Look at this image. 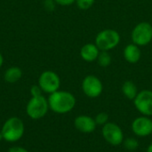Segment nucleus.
Here are the masks:
<instances>
[{
    "instance_id": "f257e3e1",
    "label": "nucleus",
    "mask_w": 152,
    "mask_h": 152,
    "mask_svg": "<svg viewBox=\"0 0 152 152\" xmlns=\"http://www.w3.org/2000/svg\"><path fill=\"white\" fill-rule=\"evenodd\" d=\"M49 109L57 114H66L70 112L76 105L75 96L67 91L58 90L51 94L48 97Z\"/></svg>"
},
{
    "instance_id": "f03ea898",
    "label": "nucleus",
    "mask_w": 152,
    "mask_h": 152,
    "mask_svg": "<svg viewBox=\"0 0 152 152\" xmlns=\"http://www.w3.org/2000/svg\"><path fill=\"white\" fill-rule=\"evenodd\" d=\"M24 131V123L18 117H11L6 119L1 128L4 140L8 142H18L23 136Z\"/></svg>"
},
{
    "instance_id": "7ed1b4c3",
    "label": "nucleus",
    "mask_w": 152,
    "mask_h": 152,
    "mask_svg": "<svg viewBox=\"0 0 152 152\" xmlns=\"http://www.w3.org/2000/svg\"><path fill=\"white\" fill-rule=\"evenodd\" d=\"M120 39V35L117 30L113 28H105L96 35L94 44L100 51L110 52L119 45Z\"/></svg>"
},
{
    "instance_id": "20e7f679",
    "label": "nucleus",
    "mask_w": 152,
    "mask_h": 152,
    "mask_svg": "<svg viewBox=\"0 0 152 152\" xmlns=\"http://www.w3.org/2000/svg\"><path fill=\"white\" fill-rule=\"evenodd\" d=\"M48 110V100L43 95L31 97L26 106L27 115L34 120H37L44 118L46 115Z\"/></svg>"
},
{
    "instance_id": "39448f33",
    "label": "nucleus",
    "mask_w": 152,
    "mask_h": 152,
    "mask_svg": "<svg viewBox=\"0 0 152 152\" xmlns=\"http://www.w3.org/2000/svg\"><path fill=\"white\" fill-rule=\"evenodd\" d=\"M131 39L138 46H145L152 41V25L148 21H141L131 32Z\"/></svg>"
},
{
    "instance_id": "423d86ee",
    "label": "nucleus",
    "mask_w": 152,
    "mask_h": 152,
    "mask_svg": "<svg viewBox=\"0 0 152 152\" xmlns=\"http://www.w3.org/2000/svg\"><path fill=\"white\" fill-rule=\"evenodd\" d=\"M38 86L44 93L51 94L60 89V77L54 71L45 70L42 72L38 77Z\"/></svg>"
},
{
    "instance_id": "0eeeda50",
    "label": "nucleus",
    "mask_w": 152,
    "mask_h": 152,
    "mask_svg": "<svg viewBox=\"0 0 152 152\" xmlns=\"http://www.w3.org/2000/svg\"><path fill=\"white\" fill-rule=\"evenodd\" d=\"M81 86L83 93L89 98H97L103 91L102 82L94 75H88L85 77Z\"/></svg>"
},
{
    "instance_id": "6e6552de",
    "label": "nucleus",
    "mask_w": 152,
    "mask_h": 152,
    "mask_svg": "<svg viewBox=\"0 0 152 152\" xmlns=\"http://www.w3.org/2000/svg\"><path fill=\"white\" fill-rule=\"evenodd\" d=\"M102 136L108 143L113 146H118L124 142L122 129L112 122H108L102 126Z\"/></svg>"
},
{
    "instance_id": "1a4fd4ad",
    "label": "nucleus",
    "mask_w": 152,
    "mask_h": 152,
    "mask_svg": "<svg viewBox=\"0 0 152 152\" xmlns=\"http://www.w3.org/2000/svg\"><path fill=\"white\" fill-rule=\"evenodd\" d=\"M136 110L146 117L152 116V91L142 90L134 100Z\"/></svg>"
},
{
    "instance_id": "9d476101",
    "label": "nucleus",
    "mask_w": 152,
    "mask_h": 152,
    "mask_svg": "<svg viewBox=\"0 0 152 152\" xmlns=\"http://www.w3.org/2000/svg\"><path fill=\"white\" fill-rule=\"evenodd\" d=\"M132 130L139 137H145L152 134V119L142 116L135 118L132 123Z\"/></svg>"
},
{
    "instance_id": "9b49d317",
    "label": "nucleus",
    "mask_w": 152,
    "mask_h": 152,
    "mask_svg": "<svg viewBox=\"0 0 152 152\" xmlns=\"http://www.w3.org/2000/svg\"><path fill=\"white\" fill-rule=\"evenodd\" d=\"M74 126L77 131L83 134H91L96 128L94 118L86 115L77 116L74 120Z\"/></svg>"
},
{
    "instance_id": "f8f14e48",
    "label": "nucleus",
    "mask_w": 152,
    "mask_h": 152,
    "mask_svg": "<svg viewBox=\"0 0 152 152\" xmlns=\"http://www.w3.org/2000/svg\"><path fill=\"white\" fill-rule=\"evenodd\" d=\"M100 49L94 43H87L80 49V57L86 62L95 61L100 53Z\"/></svg>"
},
{
    "instance_id": "ddd939ff",
    "label": "nucleus",
    "mask_w": 152,
    "mask_h": 152,
    "mask_svg": "<svg viewBox=\"0 0 152 152\" xmlns=\"http://www.w3.org/2000/svg\"><path fill=\"white\" fill-rule=\"evenodd\" d=\"M123 56L124 59L131 64L137 63L142 57V52L140 49V46L136 45L135 44L132 43L127 45L123 51Z\"/></svg>"
},
{
    "instance_id": "4468645a",
    "label": "nucleus",
    "mask_w": 152,
    "mask_h": 152,
    "mask_svg": "<svg viewBox=\"0 0 152 152\" xmlns=\"http://www.w3.org/2000/svg\"><path fill=\"white\" fill-rule=\"evenodd\" d=\"M22 77V71L19 67H10L6 69V71L4 74V78L5 82L13 84L18 82Z\"/></svg>"
},
{
    "instance_id": "2eb2a0df",
    "label": "nucleus",
    "mask_w": 152,
    "mask_h": 152,
    "mask_svg": "<svg viewBox=\"0 0 152 152\" xmlns=\"http://www.w3.org/2000/svg\"><path fill=\"white\" fill-rule=\"evenodd\" d=\"M122 93L127 99L134 101L139 92L136 85L133 81L127 80L122 85Z\"/></svg>"
},
{
    "instance_id": "dca6fc26",
    "label": "nucleus",
    "mask_w": 152,
    "mask_h": 152,
    "mask_svg": "<svg viewBox=\"0 0 152 152\" xmlns=\"http://www.w3.org/2000/svg\"><path fill=\"white\" fill-rule=\"evenodd\" d=\"M96 61H97V62H98L100 67L107 68V67H109L111 64L112 58H111V55H110V53L109 52H107V51H101Z\"/></svg>"
},
{
    "instance_id": "f3484780",
    "label": "nucleus",
    "mask_w": 152,
    "mask_h": 152,
    "mask_svg": "<svg viewBox=\"0 0 152 152\" xmlns=\"http://www.w3.org/2000/svg\"><path fill=\"white\" fill-rule=\"evenodd\" d=\"M123 143H124L125 148L128 151H134L139 146L138 141L134 138H127V139L124 140Z\"/></svg>"
},
{
    "instance_id": "a211bd4d",
    "label": "nucleus",
    "mask_w": 152,
    "mask_h": 152,
    "mask_svg": "<svg viewBox=\"0 0 152 152\" xmlns=\"http://www.w3.org/2000/svg\"><path fill=\"white\" fill-rule=\"evenodd\" d=\"M94 2L95 0H76L75 3L80 10H88L94 5Z\"/></svg>"
},
{
    "instance_id": "6ab92c4d",
    "label": "nucleus",
    "mask_w": 152,
    "mask_h": 152,
    "mask_svg": "<svg viewBox=\"0 0 152 152\" xmlns=\"http://www.w3.org/2000/svg\"><path fill=\"white\" fill-rule=\"evenodd\" d=\"M95 123L96 125H99V126H104L108 123L109 121V115L106 113V112H100L96 115L95 118Z\"/></svg>"
},
{
    "instance_id": "aec40b11",
    "label": "nucleus",
    "mask_w": 152,
    "mask_h": 152,
    "mask_svg": "<svg viewBox=\"0 0 152 152\" xmlns=\"http://www.w3.org/2000/svg\"><path fill=\"white\" fill-rule=\"evenodd\" d=\"M42 89L40 88V86L38 85L37 86H32L31 88H30V94L32 97H35V96H39V95H42Z\"/></svg>"
},
{
    "instance_id": "412c9836",
    "label": "nucleus",
    "mask_w": 152,
    "mask_h": 152,
    "mask_svg": "<svg viewBox=\"0 0 152 152\" xmlns=\"http://www.w3.org/2000/svg\"><path fill=\"white\" fill-rule=\"evenodd\" d=\"M56 3L54 0H45L44 1V6L47 11H53L55 9Z\"/></svg>"
},
{
    "instance_id": "4be33fe9",
    "label": "nucleus",
    "mask_w": 152,
    "mask_h": 152,
    "mask_svg": "<svg viewBox=\"0 0 152 152\" xmlns=\"http://www.w3.org/2000/svg\"><path fill=\"white\" fill-rule=\"evenodd\" d=\"M54 2L56 3V4L61 6H69L73 4L76 2V0H54Z\"/></svg>"
},
{
    "instance_id": "5701e85b",
    "label": "nucleus",
    "mask_w": 152,
    "mask_h": 152,
    "mask_svg": "<svg viewBox=\"0 0 152 152\" xmlns=\"http://www.w3.org/2000/svg\"><path fill=\"white\" fill-rule=\"evenodd\" d=\"M7 152H28L25 148L20 147V146H13L11 147Z\"/></svg>"
},
{
    "instance_id": "b1692460",
    "label": "nucleus",
    "mask_w": 152,
    "mask_h": 152,
    "mask_svg": "<svg viewBox=\"0 0 152 152\" xmlns=\"http://www.w3.org/2000/svg\"><path fill=\"white\" fill-rule=\"evenodd\" d=\"M3 63H4V57H3V55L1 54V53H0V68L2 67Z\"/></svg>"
},
{
    "instance_id": "393cba45",
    "label": "nucleus",
    "mask_w": 152,
    "mask_h": 152,
    "mask_svg": "<svg viewBox=\"0 0 152 152\" xmlns=\"http://www.w3.org/2000/svg\"><path fill=\"white\" fill-rule=\"evenodd\" d=\"M147 152H152V144H151V145L149 146V148H148V150H147Z\"/></svg>"
},
{
    "instance_id": "a878e982",
    "label": "nucleus",
    "mask_w": 152,
    "mask_h": 152,
    "mask_svg": "<svg viewBox=\"0 0 152 152\" xmlns=\"http://www.w3.org/2000/svg\"><path fill=\"white\" fill-rule=\"evenodd\" d=\"M3 140H4V136H3V134H2V132L0 130V142L3 141Z\"/></svg>"
}]
</instances>
